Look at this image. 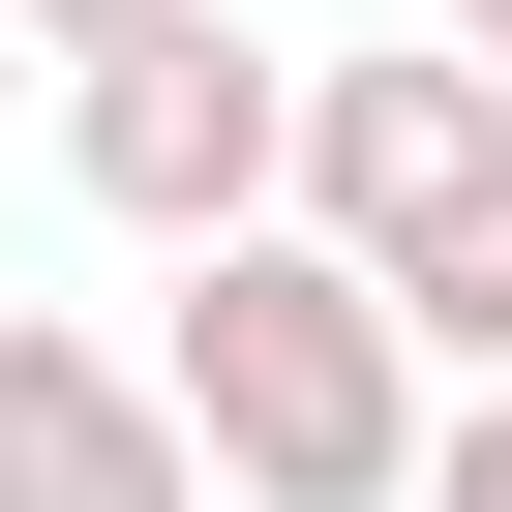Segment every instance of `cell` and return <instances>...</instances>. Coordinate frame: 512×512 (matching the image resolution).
I'll use <instances>...</instances> for the list:
<instances>
[{"label":"cell","mask_w":512,"mask_h":512,"mask_svg":"<svg viewBox=\"0 0 512 512\" xmlns=\"http://www.w3.org/2000/svg\"><path fill=\"white\" fill-rule=\"evenodd\" d=\"M151 392L211 452V512H422V332L332 272V241H181V302H151Z\"/></svg>","instance_id":"obj_1"},{"label":"cell","mask_w":512,"mask_h":512,"mask_svg":"<svg viewBox=\"0 0 512 512\" xmlns=\"http://www.w3.org/2000/svg\"><path fill=\"white\" fill-rule=\"evenodd\" d=\"M302 241L422 332V362H482L512 392V91L422 31V61H302Z\"/></svg>","instance_id":"obj_2"},{"label":"cell","mask_w":512,"mask_h":512,"mask_svg":"<svg viewBox=\"0 0 512 512\" xmlns=\"http://www.w3.org/2000/svg\"><path fill=\"white\" fill-rule=\"evenodd\" d=\"M61 181L151 241V272H181V241H272V211H302V61L241 31V0H181V31L61 61Z\"/></svg>","instance_id":"obj_3"},{"label":"cell","mask_w":512,"mask_h":512,"mask_svg":"<svg viewBox=\"0 0 512 512\" xmlns=\"http://www.w3.org/2000/svg\"><path fill=\"white\" fill-rule=\"evenodd\" d=\"M0 512H211L151 332H61V302H0Z\"/></svg>","instance_id":"obj_4"},{"label":"cell","mask_w":512,"mask_h":512,"mask_svg":"<svg viewBox=\"0 0 512 512\" xmlns=\"http://www.w3.org/2000/svg\"><path fill=\"white\" fill-rule=\"evenodd\" d=\"M422 512H512V392H452V422H422Z\"/></svg>","instance_id":"obj_5"},{"label":"cell","mask_w":512,"mask_h":512,"mask_svg":"<svg viewBox=\"0 0 512 512\" xmlns=\"http://www.w3.org/2000/svg\"><path fill=\"white\" fill-rule=\"evenodd\" d=\"M0 31H31V61H121V31H181V0H0Z\"/></svg>","instance_id":"obj_6"},{"label":"cell","mask_w":512,"mask_h":512,"mask_svg":"<svg viewBox=\"0 0 512 512\" xmlns=\"http://www.w3.org/2000/svg\"><path fill=\"white\" fill-rule=\"evenodd\" d=\"M452 61H482V91H512V0H452Z\"/></svg>","instance_id":"obj_7"},{"label":"cell","mask_w":512,"mask_h":512,"mask_svg":"<svg viewBox=\"0 0 512 512\" xmlns=\"http://www.w3.org/2000/svg\"><path fill=\"white\" fill-rule=\"evenodd\" d=\"M0 61H31V31H0Z\"/></svg>","instance_id":"obj_8"}]
</instances>
